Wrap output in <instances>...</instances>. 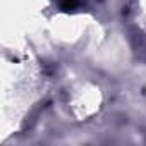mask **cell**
<instances>
[{"label":"cell","mask_w":146,"mask_h":146,"mask_svg":"<svg viewBox=\"0 0 146 146\" xmlns=\"http://www.w3.org/2000/svg\"><path fill=\"white\" fill-rule=\"evenodd\" d=\"M58 4L64 11H72L79 5V0H58Z\"/></svg>","instance_id":"1"}]
</instances>
